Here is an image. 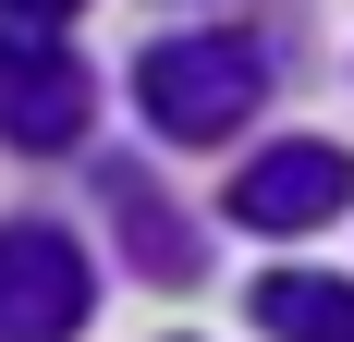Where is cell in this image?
I'll return each instance as SVG.
<instances>
[{"label": "cell", "instance_id": "1", "mask_svg": "<svg viewBox=\"0 0 354 342\" xmlns=\"http://www.w3.org/2000/svg\"><path fill=\"white\" fill-rule=\"evenodd\" d=\"M135 98H147V123L171 147H220L257 98H269V62H257L245 37H159L135 62Z\"/></svg>", "mask_w": 354, "mask_h": 342}, {"label": "cell", "instance_id": "2", "mask_svg": "<svg viewBox=\"0 0 354 342\" xmlns=\"http://www.w3.org/2000/svg\"><path fill=\"white\" fill-rule=\"evenodd\" d=\"M86 330V244L62 220L0 233V342H73Z\"/></svg>", "mask_w": 354, "mask_h": 342}, {"label": "cell", "instance_id": "3", "mask_svg": "<svg viewBox=\"0 0 354 342\" xmlns=\"http://www.w3.org/2000/svg\"><path fill=\"white\" fill-rule=\"evenodd\" d=\"M86 110H98V86H86V62H73L62 37H0V135L12 147H86Z\"/></svg>", "mask_w": 354, "mask_h": 342}, {"label": "cell", "instance_id": "4", "mask_svg": "<svg viewBox=\"0 0 354 342\" xmlns=\"http://www.w3.org/2000/svg\"><path fill=\"white\" fill-rule=\"evenodd\" d=\"M342 208H354V159L330 135L257 147L245 183H232V220H245V233H318V220H342Z\"/></svg>", "mask_w": 354, "mask_h": 342}, {"label": "cell", "instance_id": "5", "mask_svg": "<svg viewBox=\"0 0 354 342\" xmlns=\"http://www.w3.org/2000/svg\"><path fill=\"white\" fill-rule=\"evenodd\" d=\"M257 318L281 342H354V281H330V269H269L257 281Z\"/></svg>", "mask_w": 354, "mask_h": 342}, {"label": "cell", "instance_id": "6", "mask_svg": "<svg viewBox=\"0 0 354 342\" xmlns=\"http://www.w3.org/2000/svg\"><path fill=\"white\" fill-rule=\"evenodd\" d=\"M110 208H122V244H135L147 269H183V257H196V244L171 233V196H159V183H135V171H122V183H110Z\"/></svg>", "mask_w": 354, "mask_h": 342}, {"label": "cell", "instance_id": "7", "mask_svg": "<svg viewBox=\"0 0 354 342\" xmlns=\"http://www.w3.org/2000/svg\"><path fill=\"white\" fill-rule=\"evenodd\" d=\"M0 12H25V25H49V12H73V0H0Z\"/></svg>", "mask_w": 354, "mask_h": 342}]
</instances>
